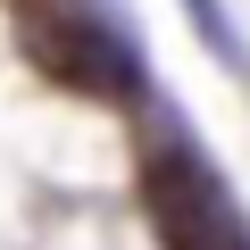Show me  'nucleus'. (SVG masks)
Wrapping results in <instances>:
<instances>
[{"label": "nucleus", "mask_w": 250, "mask_h": 250, "mask_svg": "<svg viewBox=\"0 0 250 250\" xmlns=\"http://www.w3.org/2000/svg\"><path fill=\"white\" fill-rule=\"evenodd\" d=\"M142 208H150V233H159L167 250H250L242 200H233L225 175H217L192 142H175V134H159V142L142 150Z\"/></svg>", "instance_id": "f257e3e1"}, {"label": "nucleus", "mask_w": 250, "mask_h": 250, "mask_svg": "<svg viewBox=\"0 0 250 250\" xmlns=\"http://www.w3.org/2000/svg\"><path fill=\"white\" fill-rule=\"evenodd\" d=\"M17 50L34 59V75H50L75 100H134V83H142L125 34L100 25L92 9H75V0H34V9H17Z\"/></svg>", "instance_id": "f03ea898"}]
</instances>
